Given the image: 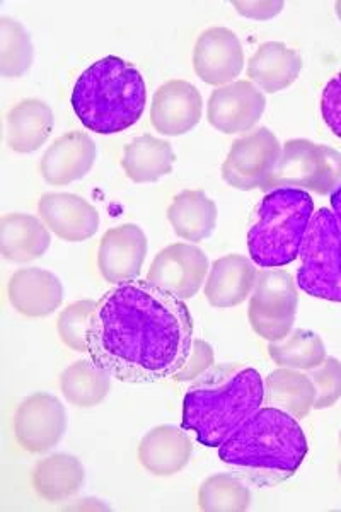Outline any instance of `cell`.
<instances>
[{
    "mask_svg": "<svg viewBox=\"0 0 341 512\" xmlns=\"http://www.w3.org/2000/svg\"><path fill=\"white\" fill-rule=\"evenodd\" d=\"M193 340L188 306L149 280L135 279L99 299L87 355L123 383H159L185 366Z\"/></svg>",
    "mask_w": 341,
    "mask_h": 512,
    "instance_id": "6da1fadb",
    "label": "cell"
},
{
    "mask_svg": "<svg viewBox=\"0 0 341 512\" xmlns=\"http://www.w3.org/2000/svg\"><path fill=\"white\" fill-rule=\"evenodd\" d=\"M307 449L306 434L294 415L265 407L220 446L219 458L237 477L258 487H277L299 472Z\"/></svg>",
    "mask_w": 341,
    "mask_h": 512,
    "instance_id": "7a4b0ae2",
    "label": "cell"
},
{
    "mask_svg": "<svg viewBox=\"0 0 341 512\" xmlns=\"http://www.w3.org/2000/svg\"><path fill=\"white\" fill-rule=\"evenodd\" d=\"M265 403V381L255 367L220 364L195 379L183 400L186 431L219 449Z\"/></svg>",
    "mask_w": 341,
    "mask_h": 512,
    "instance_id": "3957f363",
    "label": "cell"
},
{
    "mask_svg": "<svg viewBox=\"0 0 341 512\" xmlns=\"http://www.w3.org/2000/svg\"><path fill=\"white\" fill-rule=\"evenodd\" d=\"M70 103L87 130L115 135L139 122L147 103V88L137 67L110 55L82 72Z\"/></svg>",
    "mask_w": 341,
    "mask_h": 512,
    "instance_id": "277c9868",
    "label": "cell"
},
{
    "mask_svg": "<svg viewBox=\"0 0 341 512\" xmlns=\"http://www.w3.org/2000/svg\"><path fill=\"white\" fill-rule=\"evenodd\" d=\"M313 216L314 200L306 190L277 188L266 193L249 227L248 250L253 263L280 268L295 262Z\"/></svg>",
    "mask_w": 341,
    "mask_h": 512,
    "instance_id": "5b68a950",
    "label": "cell"
},
{
    "mask_svg": "<svg viewBox=\"0 0 341 512\" xmlns=\"http://www.w3.org/2000/svg\"><path fill=\"white\" fill-rule=\"evenodd\" d=\"M297 286L316 299L341 303V229L326 207L314 212L307 229Z\"/></svg>",
    "mask_w": 341,
    "mask_h": 512,
    "instance_id": "8992f818",
    "label": "cell"
},
{
    "mask_svg": "<svg viewBox=\"0 0 341 512\" xmlns=\"http://www.w3.org/2000/svg\"><path fill=\"white\" fill-rule=\"evenodd\" d=\"M341 183V154L309 140H289L263 192L277 188H307L319 195L335 192Z\"/></svg>",
    "mask_w": 341,
    "mask_h": 512,
    "instance_id": "52a82bcc",
    "label": "cell"
},
{
    "mask_svg": "<svg viewBox=\"0 0 341 512\" xmlns=\"http://www.w3.org/2000/svg\"><path fill=\"white\" fill-rule=\"evenodd\" d=\"M297 291L287 272L268 270L256 277L255 289L249 297V325L258 337L278 342L287 337L294 325Z\"/></svg>",
    "mask_w": 341,
    "mask_h": 512,
    "instance_id": "ba28073f",
    "label": "cell"
},
{
    "mask_svg": "<svg viewBox=\"0 0 341 512\" xmlns=\"http://www.w3.org/2000/svg\"><path fill=\"white\" fill-rule=\"evenodd\" d=\"M282 154L277 135L266 127L244 135L232 144L222 164V178L241 192L261 190L270 178Z\"/></svg>",
    "mask_w": 341,
    "mask_h": 512,
    "instance_id": "9c48e42d",
    "label": "cell"
},
{
    "mask_svg": "<svg viewBox=\"0 0 341 512\" xmlns=\"http://www.w3.org/2000/svg\"><path fill=\"white\" fill-rule=\"evenodd\" d=\"M67 431V414L57 396L40 391L24 398L14 415V436L31 454L52 451Z\"/></svg>",
    "mask_w": 341,
    "mask_h": 512,
    "instance_id": "30bf717a",
    "label": "cell"
},
{
    "mask_svg": "<svg viewBox=\"0 0 341 512\" xmlns=\"http://www.w3.org/2000/svg\"><path fill=\"white\" fill-rule=\"evenodd\" d=\"M209 256L197 246L174 243L157 253L147 280L181 301L202 289L209 275Z\"/></svg>",
    "mask_w": 341,
    "mask_h": 512,
    "instance_id": "8fae6325",
    "label": "cell"
},
{
    "mask_svg": "<svg viewBox=\"0 0 341 512\" xmlns=\"http://www.w3.org/2000/svg\"><path fill=\"white\" fill-rule=\"evenodd\" d=\"M266 108L265 94L253 82L236 81L215 89L207 117L222 134H246L260 122Z\"/></svg>",
    "mask_w": 341,
    "mask_h": 512,
    "instance_id": "7c38bea8",
    "label": "cell"
},
{
    "mask_svg": "<svg viewBox=\"0 0 341 512\" xmlns=\"http://www.w3.org/2000/svg\"><path fill=\"white\" fill-rule=\"evenodd\" d=\"M193 67L210 86L232 84L244 69L243 45L236 33L220 26L203 31L193 50Z\"/></svg>",
    "mask_w": 341,
    "mask_h": 512,
    "instance_id": "4fadbf2b",
    "label": "cell"
},
{
    "mask_svg": "<svg viewBox=\"0 0 341 512\" xmlns=\"http://www.w3.org/2000/svg\"><path fill=\"white\" fill-rule=\"evenodd\" d=\"M147 256V236L137 224H122L106 231L99 241L98 267L110 284L139 279Z\"/></svg>",
    "mask_w": 341,
    "mask_h": 512,
    "instance_id": "5bb4252c",
    "label": "cell"
},
{
    "mask_svg": "<svg viewBox=\"0 0 341 512\" xmlns=\"http://www.w3.org/2000/svg\"><path fill=\"white\" fill-rule=\"evenodd\" d=\"M202 94L191 82L173 79L162 84L152 99L151 122L157 132L178 137L202 120Z\"/></svg>",
    "mask_w": 341,
    "mask_h": 512,
    "instance_id": "9a60e30c",
    "label": "cell"
},
{
    "mask_svg": "<svg viewBox=\"0 0 341 512\" xmlns=\"http://www.w3.org/2000/svg\"><path fill=\"white\" fill-rule=\"evenodd\" d=\"M38 214L57 238L69 243H82L98 233V210L74 193H45L38 200Z\"/></svg>",
    "mask_w": 341,
    "mask_h": 512,
    "instance_id": "2e32d148",
    "label": "cell"
},
{
    "mask_svg": "<svg viewBox=\"0 0 341 512\" xmlns=\"http://www.w3.org/2000/svg\"><path fill=\"white\" fill-rule=\"evenodd\" d=\"M98 158L94 140L79 130L58 137L43 154L40 173L52 187H65L89 175Z\"/></svg>",
    "mask_w": 341,
    "mask_h": 512,
    "instance_id": "e0dca14e",
    "label": "cell"
},
{
    "mask_svg": "<svg viewBox=\"0 0 341 512\" xmlns=\"http://www.w3.org/2000/svg\"><path fill=\"white\" fill-rule=\"evenodd\" d=\"M12 308L26 318H47L64 301V287L57 275L43 268H21L7 284Z\"/></svg>",
    "mask_w": 341,
    "mask_h": 512,
    "instance_id": "ac0fdd59",
    "label": "cell"
},
{
    "mask_svg": "<svg viewBox=\"0 0 341 512\" xmlns=\"http://www.w3.org/2000/svg\"><path fill=\"white\" fill-rule=\"evenodd\" d=\"M256 267L243 255L215 260L205 280V297L214 308H236L248 299L256 284Z\"/></svg>",
    "mask_w": 341,
    "mask_h": 512,
    "instance_id": "d6986e66",
    "label": "cell"
},
{
    "mask_svg": "<svg viewBox=\"0 0 341 512\" xmlns=\"http://www.w3.org/2000/svg\"><path fill=\"white\" fill-rule=\"evenodd\" d=\"M193 444L183 429L159 425L147 432L139 446L140 465L156 477H171L190 463Z\"/></svg>",
    "mask_w": 341,
    "mask_h": 512,
    "instance_id": "ffe728a7",
    "label": "cell"
},
{
    "mask_svg": "<svg viewBox=\"0 0 341 512\" xmlns=\"http://www.w3.org/2000/svg\"><path fill=\"white\" fill-rule=\"evenodd\" d=\"M302 57L280 41H266L249 59L248 77L265 93L290 88L301 76Z\"/></svg>",
    "mask_w": 341,
    "mask_h": 512,
    "instance_id": "44dd1931",
    "label": "cell"
},
{
    "mask_svg": "<svg viewBox=\"0 0 341 512\" xmlns=\"http://www.w3.org/2000/svg\"><path fill=\"white\" fill-rule=\"evenodd\" d=\"M53 125V111L45 101L23 99L7 113V146L19 154L38 151L52 135Z\"/></svg>",
    "mask_w": 341,
    "mask_h": 512,
    "instance_id": "7402d4cb",
    "label": "cell"
},
{
    "mask_svg": "<svg viewBox=\"0 0 341 512\" xmlns=\"http://www.w3.org/2000/svg\"><path fill=\"white\" fill-rule=\"evenodd\" d=\"M50 243V229L41 217L7 214L0 221V253L9 262H35L47 253Z\"/></svg>",
    "mask_w": 341,
    "mask_h": 512,
    "instance_id": "603a6c76",
    "label": "cell"
},
{
    "mask_svg": "<svg viewBox=\"0 0 341 512\" xmlns=\"http://www.w3.org/2000/svg\"><path fill=\"white\" fill-rule=\"evenodd\" d=\"M84 480L86 470L81 461L67 453H55L38 461L31 475L36 495L52 504L69 501L79 494Z\"/></svg>",
    "mask_w": 341,
    "mask_h": 512,
    "instance_id": "cb8c5ba5",
    "label": "cell"
},
{
    "mask_svg": "<svg viewBox=\"0 0 341 512\" xmlns=\"http://www.w3.org/2000/svg\"><path fill=\"white\" fill-rule=\"evenodd\" d=\"M168 221L178 238L200 243L217 226V205L202 190H185L169 205Z\"/></svg>",
    "mask_w": 341,
    "mask_h": 512,
    "instance_id": "d4e9b609",
    "label": "cell"
},
{
    "mask_svg": "<svg viewBox=\"0 0 341 512\" xmlns=\"http://www.w3.org/2000/svg\"><path fill=\"white\" fill-rule=\"evenodd\" d=\"M174 161L176 154L168 140L142 135L125 147L122 168L133 183H154L171 175Z\"/></svg>",
    "mask_w": 341,
    "mask_h": 512,
    "instance_id": "484cf974",
    "label": "cell"
},
{
    "mask_svg": "<svg viewBox=\"0 0 341 512\" xmlns=\"http://www.w3.org/2000/svg\"><path fill=\"white\" fill-rule=\"evenodd\" d=\"M111 376L91 359H81L60 374V390L65 400L79 408H93L105 402L111 391Z\"/></svg>",
    "mask_w": 341,
    "mask_h": 512,
    "instance_id": "4316f807",
    "label": "cell"
},
{
    "mask_svg": "<svg viewBox=\"0 0 341 512\" xmlns=\"http://www.w3.org/2000/svg\"><path fill=\"white\" fill-rule=\"evenodd\" d=\"M313 398V384L302 374L277 369L265 379V402L294 415L295 419L307 414Z\"/></svg>",
    "mask_w": 341,
    "mask_h": 512,
    "instance_id": "83f0119b",
    "label": "cell"
},
{
    "mask_svg": "<svg viewBox=\"0 0 341 512\" xmlns=\"http://www.w3.org/2000/svg\"><path fill=\"white\" fill-rule=\"evenodd\" d=\"M251 506V490L243 478L217 473L198 489V507L207 512H243Z\"/></svg>",
    "mask_w": 341,
    "mask_h": 512,
    "instance_id": "f1b7e54d",
    "label": "cell"
},
{
    "mask_svg": "<svg viewBox=\"0 0 341 512\" xmlns=\"http://www.w3.org/2000/svg\"><path fill=\"white\" fill-rule=\"evenodd\" d=\"M35 57L31 36L16 19L0 18V74L7 79L23 77Z\"/></svg>",
    "mask_w": 341,
    "mask_h": 512,
    "instance_id": "f546056e",
    "label": "cell"
},
{
    "mask_svg": "<svg viewBox=\"0 0 341 512\" xmlns=\"http://www.w3.org/2000/svg\"><path fill=\"white\" fill-rule=\"evenodd\" d=\"M268 355L277 366L313 369L324 361V345L316 333L297 330L287 340L270 342Z\"/></svg>",
    "mask_w": 341,
    "mask_h": 512,
    "instance_id": "4dcf8cb0",
    "label": "cell"
},
{
    "mask_svg": "<svg viewBox=\"0 0 341 512\" xmlns=\"http://www.w3.org/2000/svg\"><path fill=\"white\" fill-rule=\"evenodd\" d=\"M96 306H98L96 301L82 299V301L69 304L60 313L57 320V332L65 347H69L74 352H86L87 354V338H89Z\"/></svg>",
    "mask_w": 341,
    "mask_h": 512,
    "instance_id": "1f68e13d",
    "label": "cell"
},
{
    "mask_svg": "<svg viewBox=\"0 0 341 512\" xmlns=\"http://www.w3.org/2000/svg\"><path fill=\"white\" fill-rule=\"evenodd\" d=\"M318 386V408L328 407L341 395V364L335 359H328L324 366L313 374Z\"/></svg>",
    "mask_w": 341,
    "mask_h": 512,
    "instance_id": "d6a6232c",
    "label": "cell"
},
{
    "mask_svg": "<svg viewBox=\"0 0 341 512\" xmlns=\"http://www.w3.org/2000/svg\"><path fill=\"white\" fill-rule=\"evenodd\" d=\"M214 361V349L207 342L195 338L190 355H188V361H186L185 366L181 367V371H178V374L174 376V379L176 381H195V379L207 373L210 367L214 366Z\"/></svg>",
    "mask_w": 341,
    "mask_h": 512,
    "instance_id": "836d02e7",
    "label": "cell"
},
{
    "mask_svg": "<svg viewBox=\"0 0 341 512\" xmlns=\"http://www.w3.org/2000/svg\"><path fill=\"white\" fill-rule=\"evenodd\" d=\"M321 115L331 134L341 139V72L324 86L321 94Z\"/></svg>",
    "mask_w": 341,
    "mask_h": 512,
    "instance_id": "e575fe53",
    "label": "cell"
},
{
    "mask_svg": "<svg viewBox=\"0 0 341 512\" xmlns=\"http://www.w3.org/2000/svg\"><path fill=\"white\" fill-rule=\"evenodd\" d=\"M241 16L251 19H270L284 9V2H232Z\"/></svg>",
    "mask_w": 341,
    "mask_h": 512,
    "instance_id": "d590c367",
    "label": "cell"
},
{
    "mask_svg": "<svg viewBox=\"0 0 341 512\" xmlns=\"http://www.w3.org/2000/svg\"><path fill=\"white\" fill-rule=\"evenodd\" d=\"M331 212L335 214L336 221L340 224L341 229V183L335 192L331 193Z\"/></svg>",
    "mask_w": 341,
    "mask_h": 512,
    "instance_id": "8d00e7d4",
    "label": "cell"
},
{
    "mask_svg": "<svg viewBox=\"0 0 341 512\" xmlns=\"http://www.w3.org/2000/svg\"><path fill=\"white\" fill-rule=\"evenodd\" d=\"M335 9H336V16H338V19H340V21H341V0H340V2H336Z\"/></svg>",
    "mask_w": 341,
    "mask_h": 512,
    "instance_id": "74e56055",
    "label": "cell"
}]
</instances>
